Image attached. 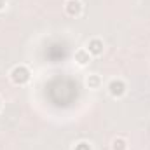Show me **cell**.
<instances>
[{
	"label": "cell",
	"mask_w": 150,
	"mask_h": 150,
	"mask_svg": "<svg viewBox=\"0 0 150 150\" xmlns=\"http://www.w3.org/2000/svg\"><path fill=\"white\" fill-rule=\"evenodd\" d=\"M5 5H7V0H0V12L5 9Z\"/></svg>",
	"instance_id": "obj_9"
},
{
	"label": "cell",
	"mask_w": 150,
	"mask_h": 150,
	"mask_svg": "<svg viewBox=\"0 0 150 150\" xmlns=\"http://www.w3.org/2000/svg\"><path fill=\"white\" fill-rule=\"evenodd\" d=\"M112 150H127V140L122 136H117L112 140Z\"/></svg>",
	"instance_id": "obj_7"
},
{
	"label": "cell",
	"mask_w": 150,
	"mask_h": 150,
	"mask_svg": "<svg viewBox=\"0 0 150 150\" xmlns=\"http://www.w3.org/2000/svg\"><path fill=\"white\" fill-rule=\"evenodd\" d=\"M0 108H2V100H0Z\"/></svg>",
	"instance_id": "obj_10"
},
{
	"label": "cell",
	"mask_w": 150,
	"mask_h": 150,
	"mask_svg": "<svg viewBox=\"0 0 150 150\" xmlns=\"http://www.w3.org/2000/svg\"><path fill=\"white\" fill-rule=\"evenodd\" d=\"M86 82H87L89 89H98V87L101 86V77H100L98 74H91V75H87Z\"/></svg>",
	"instance_id": "obj_6"
},
{
	"label": "cell",
	"mask_w": 150,
	"mask_h": 150,
	"mask_svg": "<svg viewBox=\"0 0 150 150\" xmlns=\"http://www.w3.org/2000/svg\"><path fill=\"white\" fill-rule=\"evenodd\" d=\"M86 49L89 51V54H91V56H101V54H103V51H105V44H103V40H101V38H91V40L87 42Z\"/></svg>",
	"instance_id": "obj_4"
},
{
	"label": "cell",
	"mask_w": 150,
	"mask_h": 150,
	"mask_svg": "<svg viewBox=\"0 0 150 150\" xmlns=\"http://www.w3.org/2000/svg\"><path fill=\"white\" fill-rule=\"evenodd\" d=\"M74 150H93V147H91L89 142H79L74 147Z\"/></svg>",
	"instance_id": "obj_8"
},
{
	"label": "cell",
	"mask_w": 150,
	"mask_h": 150,
	"mask_svg": "<svg viewBox=\"0 0 150 150\" xmlns=\"http://www.w3.org/2000/svg\"><path fill=\"white\" fill-rule=\"evenodd\" d=\"M91 54H89V51L87 49H77L75 51V56H74V59H75V63L77 65H80V67H86V65H89L91 63Z\"/></svg>",
	"instance_id": "obj_5"
},
{
	"label": "cell",
	"mask_w": 150,
	"mask_h": 150,
	"mask_svg": "<svg viewBox=\"0 0 150 150\" xmlns=\"http://www.w3.org/2000/svg\"><path fill=\"white\" fill-rule=\"evenodd\" d=\"M9 79H11V82H12L14 86H25V84L30 82L32 74H30V70H28L26 65H16V67L11 68Z\"/></svg>",
	"instance_id": "obj_1"
},
{
	"label": "cell",
	"mask_w": 150,
	"mask_h": 150,
	"mask_svg": "<svg viewBox=\"0 0 150 150\" xmlns=\"http://www.w3.org/2000/svg\"><path fill=\"white\" fill-rule=\"evenodd\" d=\"M107 89H108V94L112 98H122L126 94V91H127V86H126V82L122 79H112L108 82Z\"/></svg>",
	"instance_id": "obj_2"
},
{
	"label": "cell",
	"mask_w": 150,
	"mask_h": 150,
	"mask_svg": "<svg viewBox=\"0 0 150 150\" xmlns=\"http://www.w3.org/2000/svg\"><path fill=\"white\" fill-rule=\"evenodd\" d=\"M65 12L70 18H79L82 14V2L80 0H67L65 2Z\"/></svg>",
	"instance_id": "obj_3"
}]
</instances>
